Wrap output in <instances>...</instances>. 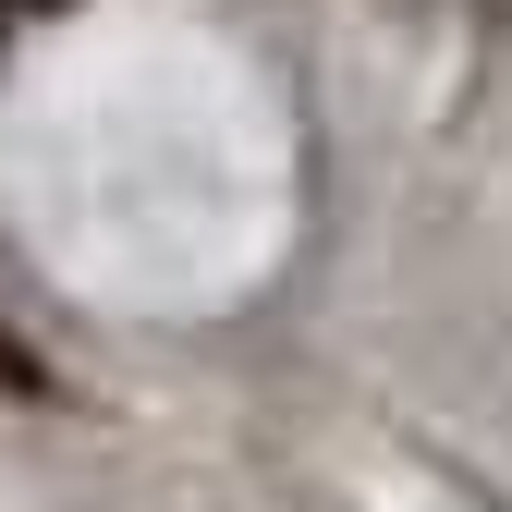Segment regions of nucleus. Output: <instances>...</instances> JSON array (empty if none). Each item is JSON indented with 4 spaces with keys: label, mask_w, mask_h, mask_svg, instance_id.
Wrapping results in <instances>:
<instances>
[{
    "label": "nucleus",
    "mask_w": 512,
    "mask_h": 512,
    "mask_svg": "<svg viewBox=\"0 0 512 512\" xmlns=\"http://www.w3.org/2000/svg\"><path fill=\"white\" fill-rule=\"evenodd\" d=\"M0 391H37V354H25L13 330H0Z\"/></svg>",
    "instance_id": "1"
}]
</instances>
